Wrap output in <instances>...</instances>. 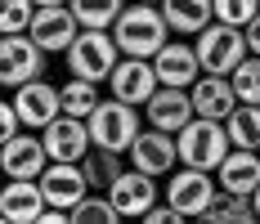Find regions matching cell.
I'll return each instance as SVG.
<instances>
[{
    "instance_id": "6da1fadb",
    "label": "cell",
    "mask_w": 260,
    "mask_h": 224,
    "mask_svg": "<svg viewBox=\"0 0 260 224\" xmlns=\"http://www.w3.org/2000/svg\"><path fill=\"white\" fill-rule=\"evenodd\" d=\"M112 36H117L121 54H130V58H153V54L171 41V23H166L161 5L135 0L130 9H121V18L112 23Z\"/></svg>"
},
{
    "instance_id": "7a4b0ae2",
    "label": "cell",
    "mask_w": 260,
    "mask_h": 224,
    "mask_svg": "<svg viewBox=\"0 0 260 224\" xmlns=\"http://www.w3.org/2000/svg\"><path fill=\"white\" fill-rule=\"evenodd\" d=\"M121 63V45L108 27H81V36L68 45V72L85 81H108Z\"/></svg>"
},
{
    "instance_id": "3957f363",
    "label": "cell",
    "mask_w": 260,
    "mask_h": 224,
    "mask_svg": "<svg viewBox=\"0 0 260 224\" xmlns=\"http://www.w3.org/2000/svg\"><path fill=\"white\" fill-rule=\"evenodd\" d=\"M175 139H180V162L184 166H202V171H215V166L234 152L229 125L215 121V117H193Z\"/></svg>"
},
{
    "instance_id": "277c9868",
    "label": "cell",
    "mask_w": 260,
    "mask_h": 224,
    "mask_svg": "<svg viewBox=\"0 0 260 224\" xmlns=\"http://www.w3.org/2000/svg\"><path fill=\"white\" fill-rule=\"evenodd\" d=\"M198 58H202V72H215V76H229L251 54V45H247V31L242 27H234V23H215L211 27H202L198 31Z\"/></svg>"
},
{
    "instance_id": "5b68a950",
    "label": "cell",
    "mask_w": 260,
    "mask_h": 224,
    "mask_svg": "<svg viewBox=\"0 0 260 224\" xmlns=\"http://www.w3.org/2000/svg\"><path fill=\"white\" fill-rule=\"evenodd\" d=\"M85 121H90V139H94V148L130 152V144L139 139V108H135V103L99 99V108H94Z\"/></svg>"
},
{
    "instance_id": "8992f818",
    "label": "cell",
    "mask_w": 260,
    "mask_h": 224,
    "mask_svg": "<svg viewBox=\"0 0 260 224\" xmlns=\"http://www.w3.org/2000/svg\"><path fill=\"white\" fill-rule=\"evenodd\" d=\"M215 193H220V179H211V171H202V166L180 162V171H171V179H166V202L180 215H207Z\"/></svg>"
},
{
    "instance_id": "52a82bcc",
    "label": "cell",
    "mask_w": 260,
    "mask_h": 224,
    "mask_svg": "<svg viewBox=\"0 0 260 224\" xmlns=\"http://www.w3.org/2000/svg\"><path fill=\"white\" fill-rule=\"evenodd\" d=\"M41 72H45V50L31 41V31H14L0 41V85L18 90L27 81H36Z\"/></svg>"
},
{
    "instance_id": "ba28073f",
    "label": "cell",
    "mask_w": 260,
    "mask_h": 224,
    "mask_svg": "<svg viewBox=\"0 0 260 224\" xmlns=\"http://www.w3.org/2000/svg\"><path fill=\"white\" fill-rule=\"evenodd\" d=\"M108 90H112V99L144 108V103L161 90V76H157L153 58H130V54H121V63H117L112 76H108Z\"/></svg>"
},
{
    "instance_id": "9c48e42d",
    "label": "cell",
    "mask_w": 260,
    "mask_h": 224,
    "mask_svg": "<svg viewBox=\"0 0 260 224\" xmlns=\"http://www.w3.org/2000/svg\"><path fill=\"white\" fill-rule=\"evenodd\" d=\"M130 166L144 175H171L175 171V162H180V139L171 135V130H157V125H148V130H139V139L130 144Z\"/></svg>"
},
{
    "instance_id": "30bf717a",
    "label": "cell",
    "mask_w": 260,
    "mask_h": 224,
    "mask_svg": "<svg viewBox=\"0 0 260 224\" xmlns=\"http://www.w3.org/2000/svg\"><path fill=\"white\" fill-rule=\"evenodd\" d=\"M81 36V18L72 5H41L31 18V41L45 54H68V45Z\"/></svg>"
},
{
    "instance_id": "8fae6325",
    "label": "cell",
    "mask_w": 260,
    "mask_h": 224,
    "mask_svg": "<svg viewBox=\"0 0 260 224\" xmlns=\"http://www.w3.org/2000/svg\"><path fill=\"white\" fill-rule=\"evenodd\" d=\"M41 188H45V202H50L54 211H72L77 202H85L94 193L85 171H81V162H50L41 171Z\"/></svg>"
},
{
    "instance_id": "7c38bea8",
    "label": "cell",
    "mask_w": 260,
    "mask_h": 224,
    "mask_svg": "<svg viewBox=\"0 0 260 224\" xmlns=\"http://www.w3.org/2000/svg\"><path fill=\"white\" fill-rule=\"evenodd\" d=\"M45 166H50V148L31 130H23V135H14V139L0 144V171L9 179H41Z\"/></svg>"
},
{
    "instance_id": "4fadbf2b",
    "label": "cell",
    "mask_w": 260,
    "mask_h": 224,
    "mask_svg": "<svg viewBox=\"0 0 260 224\" xmlns=\"http://www.w3.org/2000/svg\"><path fill=\"white\" fill-rule=\"evenodd\" d=\"M41 139H45V148H50V162H81L85 152L94 148V139H90V121L85 117H54L45 130H41Z\"/></svg>"
},
{
    "instance_id": "5bb4252c",
    "label": "cell",
    "mask_w": 260,
    "mask_h": 224,
    "mask_svg": "<svg viewBox=\"0 0 260 224\" xmlns=\"http://www.w3.org/2000/svg\"><path fill=\"white\" fill-rule=\"evenodd\" d=\"M14 108L23 112L27 130H45L54 117H63V94H58V85L36 76V81H27V85L14 90Z\"/></svg>"
},
{
    "instance_id": "9a60e30c",
    "label": "cell",
    "mask_w": 260,
    "mask_h": 224,
    "mask_svg": "<svg viewBox=\"0 0 260 224\" xmlns=\"http://www.w3.org/2000/svg\"><path fill=\"white\" fill-rule=\"evenodd\" d=\"M144 117H148V125H157V130L180 135L184 125L198 117V108H193V90H184V85H161L153 99L144 103Z\"/></svg>"
},
{
    "instance_id": "2e32d148",
    "label": "cell",
    "mask_w": 260,
    "mask_h": 224,
    "mask_svg": "<svg viewBox=\"0 0 260 224\" xmlns=\"http://www.w3.org/2000/svg\"><path fill=\"white\" fill-rule=\"evenodd\" d=\"M50 211L41 179H9L0 193V220L5 224H41V215Z\"/></svg>"
},
{
    "instance_id": "e0dca14e",
    "label": "cell",
    "mask_w": 260,
    "mask_h": 224,
    "mask_svg": "<svg viewBox=\"0 0 260 224\" xmlns=\"http://www.w3.org/2000/svg\"><path fill=\"white\" fill-rule=\"evenodd\" d=\"M108 198H112V206L121 211V220H144V215L157 206V175H144V171L130 166V171L108 188Z\"/></svg>"
},
{
    "instance_id": "ac0fdd59",
    "label": "cell",
    "mask_w": 260,
    "mask_h": 224,
    "mask_svg": "<svg viewBox=\"0 0 260 224\" xmlns=\"http://www.w3.org/2000/svg\"><path fill=\"white\" fill-rule=\"evenodd\" d=\"M188 90H193V108H198V117H215V121H229V112L242 103V99H238V90H234V76L202 72Z\"/></svg>"
},
{
    "instance_id": "d6986e66",
    "label": "cell",
    "mask_w": 260,
    "mask_h": 224,
    "mask_svg": "<svg viewBox=\"0 0 260 224\" xmlns=\"http://www.w3.org/2000/svg\"><path fill=\"white\" fill-rule=\"evenodd\" d=\"M153 68L161 76V85H193L202 76V58H198V45H184V41H166L161 50L153 54Z\"/></svg>"
},
{
    "instance_id": "ffe728a7",
    "label": "cell",
    "mask_w": 260,
    "mask_h": 224,
    "mask_svg": "<svg viewBox=\"0 0 260 224\" xmlns=\"http://www.w3.org/2000/svg\"><path fill=\"white\" fill-rule=\"evenodd\" d=\"M215 179H220L224 193H242V198H251V193L260 188V152L256 148H234L220 166H215Z\"/></svg>"
},
{
    "instance_id": "44dd1931",
    "label": "cell",
    "mask_w": 260,
    "mask_h": 224,
    "mask_svg": "<svg viewBox=\"0 0 260 224\" xmlns=\"http://www.w3.org/2000/svg\"><path fill=\"white\" fill-rule=\"evenodd\" d=\"M161 14L175 36H198L215 23V0H161Z\"/></svg>"
},
{
    "instance_id": "7402d4cb",
    "label": "cell",
    "mask_w": 260,
    "mask_h": 224,
    "mask_svg": "<svg viewBox=\"0 0 260 224\" xmlns=\"http://www.w3.org/2000/svg\"><path fill=\"white\" fill-rule=\"evenodd\" d=\"M121 157H126V152H112V148H90L85 157H81V171H85V179H90L94 193H108V188L126 175Z\"/></svg>"
},
{
    "instance_id": "603a6c76",
    "label": "cell",
    "mask_w": 260,
    "mask_h": 224,
    "mask_svg": "<svg viewBox=\"0 0 260 224\" xmlns=\"http://www.w3.org/2000/svg\"><path fill=\"white\" fill-rule=\"evenodd\" d=\"M58 94H63V112H68V117H90V112L99 108V81L68 76V81L58 85Z\"/></svg>"
},
{
    "instance_id": "cb8c5ba5",
    "label": "cell",
    "mask_w": 260,
    "mask_h": 224,
    "mask_svg": "<svg viewBox=\"0 0 260 224\" xmlns=\"http://www.w3.org/2000/svg\"><path fill=\"white\" fill-rule=\"evenodd\" d=\"M224 125H229L234 148H256L260 152V103H238Z\"/></svg>"
},
{
    "instance_id": "d4e9b609",
    "label": "cell",
    "mask_w": 260,
    "mask_h": 224,
    "mask_svg": "<svg viewBox=\"0 0 260 224\" xmlns=\"http://www.w3.org/2000/svg\"><path fill=\"white\" fill-rule=\"evenodd\" d=\"M68 5L77 9L81 27H108V31H112V23L126 9V0H68Z\"/></svg>"
},
{
    "instance_id": "484cf974",
    "label": "cell",
    "mask_w": 260,
    "mask_h": 224,
    "mask_svg": "<svg viewBox=\"0 0 260 224\" xmlns=\"http://www.w3.org/2000/svg\"><path fill=\"white\" fill-rule=\"evenodd\" d=\"M68 220H72V224H112V220H121V211L112 206V198L90 193L85 202H77V206L68 211Z\"/></svg>"
},
{
    "instance_id": "4316f807",
    "label": "cell",
    "mask_w": 260,
    "mask_h": 224,
    "mask_svg": "<svg viewBox=\"0 0 260 224\" xmlns=\"http://www.w3.org/2000/svg\"><path fill=\"white\" fill-rule=\"evenodd\" d=\"M36 0H0V31L14 36V31H31V18H36Z\"/></svg>"
},
{
    "instance_id": "83f0119b",
    "label": "cell",
    "mask_w": 260,
    "mask_h": 224,
    "mask_svg": "<svg viewBox=\"0 0 260 224\" xmlns=\"http://www.w3.org/2000/svg\"><path fill=\"white\" fill-rule=\"evenodd\" d=\"M229 76H234V90L242 103H260V54H247Z\"/></svg>"
},
{
    "instance_id": "f1b7e54d",
    "label": "cell",
    "mask_w": 260,
    "mask_h": 224,
    "mask_svg": "<svg viewBox=\"0 0 260 224\" xmlns=\"http://www.w3.org/2000/svg\"><path fill=\"white\" fill-rule=\"evenodd\" d=\"M256 14H260V0H215V18H220V23L247 27Z\"/></svg>"
},
{
    "instance_id": "f546056e",
    "label": "cell",
    "mask_w": 260,
    "mask_h": 224,
    "mask_svg": "<svg viewBox=\"0 0 260 224\" xmlns=\"http://www.w3.org/2000/svg\"><path fill=\"white\" fill-rule=\"evenodd\" d=\"M14 135H23V112L14 108V99H5L0 103V144L14 139Z\"/></svg>"
},
{
    "instance_id": "4dcf8cb0",
    "label": "cell",
    "mask_w": 260,
    "mask_h": 224,
    "mask_svg": "<svg viewBox=\"0 0 260 224\" xmlns=\"http://www.w3.org/2000/svg\"><path fill=\"white\" fill-rule=\"evenodd\" d=\"M144 220H148V224H180L184 215L175 211V206H171V202H166V206H153V211H148Z\"/></svg>"
},
{
    "instance_id": "1f68e13d",
    "label": "cell",
    "mask_w": 260,
    "mask_h": 224,
    "mask_svg": "<svg viewBox=\"0 0 260 224\" xmlns=\"http://www.w3.org/2000/svg\"><path fill=\"white\" fill-rule=\"evenodd\" d=\"M242 31H247V45H251V54H260V14H256L247 27H242Z\"/></svg>"
},
{
    "instance_id": "d6a6232c",
    "label": "cell",
    "mask_w": 260,
    "mask_h": 224,
    "mask_svg": "<svg viewBox=\"0 0 260 224\" xmlns=\"http://www.w3.org/2000/svg\"><path fill=\"white\" fill-rule=\"evenodd\" d=\"M251 202H256V215H260V188H256V193H251Z\"/></svg>"
},
{
    "instance_id": "836d02e7",
    "label": "cell",
    "mask_w": 260,
    "mask_h": 224,
    "mask_svg": "<svg viewBox=\"0 0 260 224\" xmlns=\"http://www.w3.org/2000/svg\"><path fill=\"white\" fill-rule=\"evenodd\" d=\"M36 5H68V0H36Z\"/></svg>"
},
{
    "instance_id": "e575fe53",
    "label": "cell",
    "mask_w": 260,
    "mask_h": 224,
    "mask_svg": "<svg viewBox=\"0 0 260 224\" xmlns=\"http://www.w3.org/2000/svg\"><path fill=\"white\" fill-rule=\"evenodd\" d=\"M144 5H161V0H144Z\"/></svg>"
}]
</instances>
